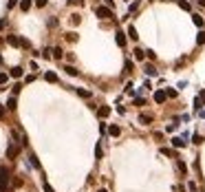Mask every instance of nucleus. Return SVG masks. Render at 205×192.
<instances>
[{
  "label": "nucleus",
  "instance_id": "obj_1",
  "mask_svg": "<svg viewBox=\"0 0 205 192\" xmlns=\"http://www.w3.org/2000/svg\"><path fill=\"white\" fill-rule=\"evenodd\" d=\"M7 190H9V168L0 166V192H7Z\"/></svg>",
  "mask_w": 205,
  "mask_h": 192
},
{
  "label": "nucleus",
  "instance_id": "obj_2",
  "mask_svg": "<svg viewBox=\"0 0 205 192\" xmlns=\"http://www.w3.org/2000/svg\"><path fill=\"white\" fill-rule=\"evenodd\" d=\"M95 16L97 18H101V20H108V18H113V9H110V7H97L95 9Z\"/></svg>",
  "mask_w": 205,
  "mask_h": 192
},
{
  "label": "nucleus",
  "instance_id": "obj_3",
  "mask_svg": "<svg viewBox=\"0 0 205 192\" xmlns=\"http://www.w3.org/2000/svg\"><path fill=\"white\" fill-rule=\"evenodd\" d=\"M139 124H141V126H150L152 124V115L150 113H141V115H139Z\"/></svg>",
  "mask_w": 205,
  "mask_h": 192
},
{
  "label": "nucleus",
  "instance_id": "obj_4",
  "mask_svg": "<svg viewBox=\"0 0 205 192\" xmlns=\"http://www.w3.org/2000/svg\"><path fill=\"white\" fill-rule=\"evenodd\" d=\"M18 155H20V148H18V146H13V144H11V146H9V148H7V157H9V159H16Z\"/></svg>",
  "mask_w": 205,
  "mask_h": 192
},
{
  "label": "nucleus",
  "instance_id": "obj_5",
  "mask_svg": "<svg viewBox=\"0 0 205 192\" xmlns=\"http://www.w3.org/2000/svg\"><path fill=\"white\" fill-rule=\"evenodd\" d=\"M176 172L179 175H188V166H185L183 159H176Z\"/></svg>",
  "mask_w": 205,
  "mask_h": 192
},
{
  "label": "nucleus",
  "instance_id": "obj_6",
  "mask_svg": "<svg viewBox=\"0 0 205 192\" xmlns=\"http://www.w3.org/2000/svg\"><path fill=\"white\" fill-rule=\"evenodd\" d=\"M165 99H168V93H165V91H157V93H154V102H157V104H163Z\"/></svg>",
  "mask_w": 205,
  "mask_h": 192
},
{
  "label": "nucleus",
  "instance_id": "obj_7",
  "mask_svg": "<svg viewBox=\"0 0 205 192\" xmlns=\"http://www.w3.org/2000/svg\"><path fill=\"white\" fill-rule=\"evenodd\" d=\"M115 40H117L119 47H126V33H124V31H117V33H115Z\"/></svg>",
  "mask_w": 205,
  "mask_h": 192
},
{
  "label": "nucleus",
  "instance_id": "obj_8",
  "mask_svg": "<svg viewBox=\"0 0 205 192\" xmlns=\"http://www.w3.org/2000/svg\"><path fill=\"white\" fill-rule=\"evenodd\" d=\"M97 115L101 117V119H106V117L110 115V106H99L97 108Z\"/></svg>",
  "mask_w": 205,
  "mask_h": 192
},
{
  "label": "nucleus",
  "instance_id": "obj_9",
  "mask_svg": "<svg viewBox=\"0 0 205 192\" xmlns=\"http://www.w3.org/2000/svg\"><path fill=\"white\" fill-rule=\"evenodd\" d=\"M108 135H110V137H119V135H122V128L115 126V124H113V126H108Z\"/></svg>",
  "mask_w": 205,
  "mask_h": 192
},
{
  "label": "nucleus",
  "instance_id": "obj_10",
  "mask_svg": "<svg viewBox=\"0 0 205 192\" xmlns=\"http://www.w3.org/2000/svg\"><path fill=\"white\" fill-rule=\"evenodd\" d=\"M44 80L51 82V84H55V82H58V75H55L53 71H46V73H44Z\"/></svg>",
  "mask_w": 205,
  "mask_h": 192
},
{
  "label": "nucleus",
  "instance_id": "obj_11",
  "mask_svg": "<svg viewBox=\"0 0 205 192\" xmlns=\"http://www.w3.org/2000/svg\"><path fill=\"white\" fill-rule=\"evenodd\" d=\"M22 73H24V71H22V66H13V69H11V77L20 80V77H22Z\"/></svg>",
  "mask_w": 205,
  "mask_h": 192
},
{
  "label": "nucleus",
  "instance_id": "obj_12",
  "mask_svg": "<svg viewBox=\"0 0 205 192\" xmlns=\"http://www.w3.org/2000/svg\"><path fill=\"white\" fill-rule=\"evenodd\" d=\"M7 42L11 44V47H20V38H18V35H7Z\"/></svg>",
  "mask_w": 205,
  "mask_h": 192
},
{
  "label": "nucleus",
  "instance_id": "obj_13",
  "mask_svg": "<svg viewBox=\"0 0 205 192\" xmlns=\"http://www.w3.org/2000/svg\"><path fill=\"white\" fill-rule=\"evenodd\" d=\"M126 35H128V38H130V40H137V38H139V33H137V29H135V27H133V24H130V27H128V33H126Z\"/></svg>",
  "mask_w": 205,
  "mask_h": 192
},
{
  "label": "nucleus",
  "instance_id": "obj_14",
  "mask_svg": "<svg viewBox=\"0 0 205 192\" xmlns=\"http://www.w3.org/2000/svg\"><path fill=\"white\" fill-rule=\"evenodd\" d=\"M143 73H146V75H152V77H154V75H157V69L152 66V64H146V66H143Z\"/></svg>",
  "mask_w": 205,
  "mask_h": 192
},
{
  "label": "nucleus",
  "instance_id": "obj_15",
  "mask_svg": "<svg viewBox=\"0 0 205 192\" xmlns=\"http://www.w3.org/2000/svg\"><path fill=\"white\" fill-rule=\"evenodd\" d=\"M16 106H18V102H16V95H11V97L7 99V108H9V111H16Z\"/></svg>",
  "mask_w": 205,
  "mask_h": 192
},
{
  "label": "nucleus",
  "instance_id": "obj_16",
  "mask_svg": "<svg viewBox=\"0 0 205 192\" xmlns=\"http://www.w3.org/2000/svg\"><path fill=\"white\" fill-rule=\"evenodd\" d=\"M170 141H172L174 148H185V141L181 139V137H174V139H170Z\"/></svg>",
  "mask_w": 205,
  "mask_h": 192
},
{
  "label": "nucleus",
  "instance_id": "obj_17",
  "mask_svg": "<svg viewBox=\"0 0 205 192\" xmlns=\"http://www.w3.org/2000/svg\"><path fill=\"white\" fill-rule=\"evenodd\" d=\"M51 53H53V58H55V60H62V58H64V51H62L60 47H55V49H51Z\"/></svg>",
  "mask_w": 205,
  "mask_h": 192
},
{
  "label": "nucleus",
  "instance_id": "obj_18",
  "mask_svg": "<svg viewBox=\"0 0 205 192\" xmlns=\"http://www.w3.org/2000/svg\"><path fill=\"white\" fill-rule=\"evenodd\" d=\"M64 71H66V73H69V75H73V77H75V75H77V73H80V71H77L75 66H73V64H66V66H64Z\"/></svg>",
  "mask_w": 205,
  "mask_h": 192
},
{
  "label": "nucleus",
  "instance_id": "obj_19",
  "mask_svg": "<svg viewBox=\"0 0 205 192\" xmlns=\"http://www.w3.org/2000/svg\"><path fill=\"white\" fill-rule=\"evenodd\" d=\"M75 93H77L80 97H84V99L90 97V91H86V88H75Z\"/></svg>",
  "mask_w": 205,
  "mask_h": 192
},
{
  "label": "nucleus",
  "instance_id": "obj_20",
  "mask_svg": "<svg viewBox=\"0 0 205 192\" xmlns=\"http://www.w3.org/2000/svg\"><path fill=\"white\" fill-rule=\"evenodd\" d=\"M192 22L196 24V27H203V24H205V20H203V18H201L199 13H194V16H192Z\"/></svg>",
  "mask_w": 205,
  "mask_h": 192
},
{
  "label": "nucleus",
  "instance_id": "obj_21",
  "mask_svg": "<svg viewBox=\"0 0 205 192\" xmlns=\"http://www.w3.org/2000/svg\"><path fill=\"white\" fill-rule=\"evenodd\" d=\"M143 58H146V51H143V49H135V60L141 62Z\"/></svg>",
  "mask_w": 205,
  "mask_h": 192
},
{
  "label": "nucleus",
  "instance_id": "obj_22",
  "mask_svg": "<svg viewBox=\"0 0 205 192\" xmlns=\"http://www.w3.org/2000/svg\"><path fill=\"white\" fill-rule=\"evenodd\" d=\"M161 155H165V157H174V159H179V157H176V152H174V150H170V148H161Z\"/></svg>",
  "mask_w": 205,
  "mask_h": 192
},
{
  "label": "nucleus",
  "instance_id": "obj_23",
  "mask_svg": "<svg viewBox=\"0 0 205 192\" xmlns=\"http://www.w3.org/2000/svg\"><path fill=\"white\" fill-rule=\"evenodd\" d=\"M20 9H22V11H29V9H31V0H22V2H20Z\"/></svg>",
  "mask_w": 205,
  "mask_h": 192
},
{
  "label": "nucleus",
  "instance_id": "obj_24",
  "mask_svg": "<svg viewBox=\"0 0 205 192\" xmlns=\"http://www.w3.org/2000/svg\"><path fill=\"white\" fill-rule=\"evenodd\" d=\"M176 2H179V7L185 9V11H190V9H192V5H190V2H185V0H176Z\"/></svg>",
  "mask_w": 205,
  "mask_h": 192
},
{
  "label": "nucleus",
  "instance_id": "obj_25",
  "mask_svg": "<svg viewBox=\"0 0 205 192\" xmlns=\"http://www.w3.org/2000/svg\"><path fill=\"white\" fill-rule=\"evenodd\" d=\"M80 22H82V18H80L77 13H73V16H71V24H73V27H77Z\"/></svg>",
  "mask_w": 205,
  "mask_h": 192
},
{
  "label": "nucleus",
  "instance_id": "obj_26",
  "mask_svg": "<svg viewBox=\"0 0 205 192\" xmlns=\"http://www.w3.org/2000/svg\"><path fill=\"white\" fill-rule=\"evenodd\" d=\"M196 44H205V31H199V35H196Z\"/></svg>",
  "mask_w": 205,
  "mask_h": 192
},
{
  "label": "nucleus",
  "instance_id": "obj_27",
  "mask_svg": "<svg viewBox=\"0 0 205 192\" xmlns=\"http://www.w3.org/2000/svg\"><path fill=\"white\" fill-rule=\"evenodd\" d=\"M95 157H97V159H101V157H104V150H101V146H99V144L95 146Z\"/></svg>",
  "mask_w": 205,
  "mask_h": 192
},
{
  "label": "nucleus",
  "instance_id": "obj_28",
  "mask_svg": "<svg viewBox=\"0 0 205 192\" xmlns=\"http://www.w3.org/2000/svg\"><path fill=\"white\" fill-rule=\"evenodd\" d=\"M66 40H69V42H77V33L69 31V33H66Z\"/></svg>",
  "mask_w": 205,
  "mask_h": 192
},
{
  "label": "nucleus",
  "instance_id": "obj_29",
  "mask_svg": "<svg viewBox=\"0 0 205 192\" xmlns=\"http://www.w3.org/2000/svg\"><path fill=\"white\" fill-rule=\"evenodd\" d=\"M194 108H196V111H201V108H203V99H201V97L194 99Z\"/></svg>",
  "mask_w": 205,
  "mask_h": 192
},
{
  "label": "nucleus",
  "instance_id": "obj_30",
  "mask_svg": "<svg viewBox=\"0 0 205 192\" xmlns=\"http://www.w3.org/2000/svg\"><path fill=\"white\" fill-rule=\"evenodd\" d=\"M124 69H126V73H130V71H133V69H135V64H133V62H130V60H126V64H124Z\"/></svg>",
  "mask_w": 205,
  "mask_h": 192
},
{
  "label": "nucleus",
  "instance_id": "obj_31",
  "mask_svg": "<svg viewBox=\"0 0 205 192\" xmlns=\"http://www.w3.org/2000/svg\"><path fill=\"white\" fill-rule=\"evenodd\" d=\"M192 141L196 144V146H201V144H203V135H194V137H192Z\"/></svg>",
  "mask_w": 205,
  "mask_h": 192
},
{
  "label": "nucleus",
  "instance_id": "obj_32",
  "mask_svg": "<svg viewBox=\"0 0 205 192\" xmlns=\"http://www.w3.org/2000/svg\"><path fill=\"white\" fill-rule=\"evenodd\" d=\"M31 163H33V168L40 170V161H38V157H35V155H31Z\"/></svg>",
  "mask_w": 205,
  "mask_h": 192
},
{
  "label": "nucleus",
  "instance_id": "obj_33",
  "mask_svg": "<svg viewBox=\"0 0 205 192\" xmlns=\"http://www.w3.org/2000/svg\"><path fill=\"white\" fill-rule=\"evenodd\" d=\"M20 47H24V49H31V42H29V40H24V38H20Z\"/></svg>",
  "mask_w": 205,
  "mask_h": 192
},
{
  "label": "nucleus",
  "instance_id": "obj_34",
  "mask_svg": "<svg viewBox=\"0 0 205 192\" xmlns=\"http://www.w3.org/2000/svg\"><path fill=\"white\" fill-rule=\"evenodd\" d=\"M165 93H168V97H176V91L174 88H165Z\"/></svg>",
  "mask_w": 205,
  "mask_h": 192
},
{
  "label": "nucleus",
  "instance_id": "obj_35",
  "mask_svg": "<svg viewBox=\"0 0 205 192\" xmlns=\"http://www.w3.org/2000/svg\"><path fill=\"white\" fill-rule=\"evenodd\" d=\"M46 2L49 0H35V7H46Z\"/></svg>",
  "mask_w": 205,
  "mask_h": 192
},
{
  "label": "nucleus",
  "instance_id": "obj_36",
  "mask_svg": "<svg viewBox=\"0 0 205 192\" xmlns=\"http://www.w3.org/2000/svg\"><path fill=\"white\" fill-rule=\"evenodd\" d=\"M137 7H139V0H135V2L130 5V13H133V11H137Z\"/></svg>",
  "mask_w": 205,
  "mask_h": 192
},
{
  "label": "nucleus",
  "instance_id": "obj_37",
  "mask_svg": "<svg viewBox=\"0 0 205 192\" xmlns=\"http://www.w3.org/2000/svg\"><path fill=\"white\" fill-rule=\"evenodd\" d=\"M20 88H22L20 84H13V88H11V91H13V95H18V93H20Z\"/></svg>",
  "mask_w": 205,
  "mask_h": 192
},
{
  "label": "nucleus",
  "instance_id": "obj_38",
  "mask_svg": "<svg viewBox=\"0 0 205 192\" xmlns=\"http://www.w3.org/2000/svg\"><path fill=\"white\" fill-rule=\"evenodd\" d=\"M69 5H77L80 7V5H84V0H69Z\"/></svg>",
  "mask_w": 205,
  "mask_h": 192
},
{
  "label": "nucleus",
  "instance_id": "obj_39",
  "mask_svg": "<svg viewBox=\"0 0 205 192\" xmlns=\"http://www.w3.org/2000/svg\"><path fill=\"white\" fill-rule=\"evenodd\" d=\"M16 5H18V0H9V2H7V7H9V9H13Z\"/></svg>",
  "mask_w": 205,
  "mask_h": 192
},
{
  "label": "nucleus",
  "instance_id": "obj_40",
  "mask_svg": "<svg viewBox=\"0 0 205 192\" xmlns=\"http://www.w3.org/2000/svg\"><path fill=\"white\" fill-rule=\"evenodd\" d=\"M42 188H44V192H53V188H51L49 183H46V181H44V186H42Z\"/></svg>",
  "mask_w": 205,
  "mask_h": 192
},
{
  "label": "nucleus",
  "instance_id": "obj_41",
  "mask_svg": "<svg viewBox=\"0 0 205 192\" xmlns=\"http://www.w3.org/2000/svg\"><path fill=\"white\" fill-rule=\"evenodd\" d=\"M7 82V73H0V84H5Z\"/></svg>",
  "mask_w": 205,
  "mask_h": 192
},
{
  "label": "nucleus",
  "instance_id": "obj_42",
  "mask_svg": "<svg viewBox=\"0 0 205 192\" xmlns=\"http://www.w3.org/2000/svg\"><path fill=\"white\" fill-rule=\"evenodd\" d=\"M104 2H106V7H110V9L115 7V0H104Z\"/></svg>",
  "mask_w": 205,
  "mask_h": 192
},
{
  "label": "nucleus",
  "instance_id": "obj_43",
  "mask_svg": "<svg viewBox=\"0 0 205 192\" xmlns=\"http://www.w3.org/2000/svg\"><path fill=\"white\" fill-rule=\"evenodd\" d=\"M2 117H5V106L0 104V119H2Z\"/></svg>",
  "mask_w": 205,
  "mask_h": 192
},
{
  "label": "nucleus",
  "instance_id": "obj_44",
  "mask_svg": "<svg viewBox=\"0 0 205 192\" xmlns=\"http://www.w3.org/2000/svg\"><path fill=\"white\" fill-rule=\"evenodd\" d=\"M5 24H7V20H5V18H2V20H0V31L5 29Z\"/></svg>",
  "mask_w": 205,
  "mask_h": 192
},
{
  "label": "nucleus",
  "instance_id": "obj_45",
  "mask_svg": "<svg viewBox=\"0 0 205 192\" xmlns=\"http://www.w3.org/2000/svg\"><path fill=\"white\" fill-rule=\"evenodd\" d=\"M201 99H203V102H205V91H201V95H199Z\"/></svg>",
  "mask_w": 205,
  "mask_h": 192
},
{
  "label": "nucleus",
  "instance_id": "obj_46",
  "mask_svg": "<svg viewBox=\"0 0 205 192\" xmlns=\"http://www.w3.org/2000/svg\"><path fill=\"white\" fill-rule=\"evenodd\" d=\"M199 7H203V9H205V0H199Z\"/></svg>",
  "mask_w": 205,
  "mask_h": 192
},
{
  "label": "nucleus",
  "instance_id": "obj_47",
  "mask_svg": "<svg viewBox=\"0 0 205 192\" xmlns=\"http://www.w3.org/2000/svg\"><path fill=\"white\" fill-rule=\"evenodd\" d=\"M99 192H108V190H99Z\"/></svg>",
  "mask_w": 205,
  "mask_h": 192
}]
</instances>
